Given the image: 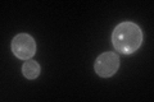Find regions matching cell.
Wrapping results in <instances>:
<instances>
[{
    "mask_svg": "<svg viewBox=\"0 0 154 102\" xmlns=\"http://www.w3.org/2000/svg\"><path fill=\"white\" fill-rule=\"evenodd\" d=\"M112 42L117 51L125 55L134 54L143 43V31L134 22H122L114 28Z\"/></svg>",
    "mask_w": 154,
    "mask_h": 102,
    "instance_id": "obj_1",
    "label": "cell"
},
{
    "mask_svg": "<svg viewBox=\"0 0 154 102\" xmlns=\"http://www.w3.org/2000/svg\"><path fill=\"white\" fill-rule=\"evenodd\" d=\"M12 52L19 60H31L36 54V41L28 33H19L12 41Z\"/></svg>",
    "mask_w": 154,
    "mask_h": 102,
    "instance_id": "obj_2",
    "label": "cell"
},
{
    "mask_svg": "<svg viewBox=\"0 0 154 102\" xmlns=\"http://www.w3.org/2000/svg\"><path fill=\"white\" fill-rule=\"evenodd\" d=\"M119 68V57L116 52L107 51L100 54L95 60L94 69L95 73L102 78H109L118 71Z\"/></svg>",
    "mask_w": 154,
    "mask_h": 102,
    "instance_id": "obj_3",
    "label": "cell"
},
{
    "mask_svg": "<svg viewBox=\"0 0 154 102\" xmlns=\"http://www.w3.org/2000/svg\"><path fill=\"white\" fill-rule=\"evenodd\" d=\"M40 71H41V68L38 65V63L32 59L25 61V64L22 65V74L30 80L36 79L40 75Z\"/></svg>",
    "mask_w": 154,
    "mask_h": 102,
    "instance_id": "obj_4",
    "label": "cell"
}]
</instances>
